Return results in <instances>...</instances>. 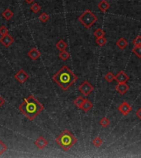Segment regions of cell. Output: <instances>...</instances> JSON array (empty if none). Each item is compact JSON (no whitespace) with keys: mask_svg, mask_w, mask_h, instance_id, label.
<instances>
[{"mask_svg":"<svg viewBox=\"0 0 141 158\" xmlns=\"http://www.w3.org/2000/svg\"><path fill=\"white\" fill-rule=\"evenodd\" d=\"M18 110L26 115V117L28 118V119L33 120L44 110V106L34 96L29 95L18 106Z\"/></svg>","mask_w":141,"mask_h":158,"instance_id":"6da1fadb","label":"cell"},{"mask_svg":"<svg viewBox=\"0 0 141 158\" xmlns=\"http://www.w3.org/2000/svg\"><path fill=\"white\" fill-rule=\"evenodd\" d=\"M53 80L62 90L67 91L78 80V76L67 65H64L53 76Z\"/></svg>","mask_w":141,"mask_h":158,"instance_id":"7a4b0ae2","label":"cell"},{"mask_svg":"<svg viewBox=\"0 0 141 158\" xmlns=\"http://www.w3.org/2000/svg\"><path fill=\"white\" fill-rule=\"evenodd\" d=\"M56 142L64 151H69L77 143V138L70 131L65 129L56 138Z\"/></svg>","mask_w":141,"mask_h":158,"instance_id":"3957f363","label":"cell"},{"mask_svg":"<svg viewBox=\"0 0 141 158\" xmlns=\"http://www.w3.org/2000/svg\"><path fill=\"white\" fill-rule=\"evenodd\" d=\"M78 20L85 28L88 29L96 23L97 21V17L90 9H86L78 17Z\"/></svg>","mask_w":141,"mask_h":158,"instance_id":"277c9868","label":"cell"},{"mask_svg":"<svg viewBox=\"0 0 141 158\" xmlns=\"http://www.w3.org/2000/svg\"><path fill=\"white\" fill-rule=\"evenodd\" d=\"M94 90V87L91 84L90 82H88V81H84L81 84L80 86L78 87V91L83 95V96H88L91 92Z\"/></svg>","mask_w":141,"mask_h":158,"instance_id":"5b68a950","label":"cell"},{"mask_svg":"<svg viewBox=\"0 0 141 158\" xmlns=\"http://www.w3.org/2000/svg\"><path fill=\"white\" fill-rule=\"evenodd\" d=\"M118 111L123 115H127L132 111V107L126 101H123L117 108Z\"/></svg>","mask_w":141,"mask_h":158,"instance_id":"8992f818","label":"cell"},{"mask_svg":"<svg viewBox=\"0 0 141 158\" xmlns=\"http://www.w3.org/2000/svg\"><path fill=\"white\" fill-rule=\"evenodd\" d=\"M14 77H15L16 80L19 82V83H21V84H22V83L26 82V81L29 78L28 74H27L23 69H20L19 71L16 73Z\"/></svg>","mask_w":141,"mask_h":158,"instance_id":"52a82bcc","label":"cell"},{"mask_svg":"<svg viewBox=\"0 0 141 158\" xmlns=\"http://www.w3.org/2000/svg\"><path fill=\"white\" fill-rule=\"evenodd\" d=\"M13 42H14V39L9 34H7V35L2 36L0 38V43L3 46H5V47L10 46Z\"/></svg>","mask_w":141,"mask_h":158,"instance_id":"ba28073f","label":"cell"},{"mask_svg":"<svg viewBox=\"0 0 141 158\" xmlns=\"http://www.w3.org/2000/svg\"><path fill=\"white\" fill-rule=\"evenodd\" d=\"M129 79H130V77L128 76L124 71H120L115 76V80L117 82H125V83H126L129 81Z\"/></svg>","mask_w":141,"mask_h":158,"instance_id":"9c48e42d","label":"cell"},{"mask_svg":"<svg viewBox=\"0 0 141 158\" xmlns=\"http://www.w3.org/2000/svg\"><path fill=\"white\" fill-rule=\"evenodd\" d=\"M35 145L36 146V148L42 150L48 145V141L43 136H40L35 141Z\"/></svg>","mask_w":141,"mask_h":158,"instance_id":"30bf717a","label":"cell"},{"mask_svg":"<svg viewBox=\"0 0 141 158\" xmlns=\"http://www.w3.org/2000/svg\"><path fill=\"white\" fill-rule=\"evenodd\" d=\"M130 87L125 83V82H118V84L116 86V90L119 92L121 95H124L129 91Z\"/></svg>","mask_w":141,"mask_h":158,"instance_id":"8fae6325","label":"cell"},{"mask_svg":"<svg viewBox=\"0 0 141 158\" xmlns=\"http://www.w3.org/2000/svg\"><path fill=\"white\" fill-rule=\"evenodd\" d=\"M27 55L29 56L31 59L32 60H36L37 59H39L40 56V52L35 47H33L31 50L28 53H27Z\"/></svg>","mask_w":141,"mask_h":158,"instance_id":"7c38bea8","label":"cell"},{"mask_svg":"<svg viewBox=\"0 0 141 158\" xmlns=\"http://www.w3.org/2000/svg\"><path fill=\"white\" fill-rule=\"evenodd\" d=\"M97 8L102 12H106V11L110 8V4L106 0H101L99 2V3L97 4Z\"/></svg>","mask_w":141,"mask_h":158,"instance_id":"4fadbf2b","label":"cell"},{"mask_svg":"<svg viewBox=\"0 0 141 158\" xmlns=\"http://www.w3.org/2000/svg\"><path fill=\"white\" fill-rule=\"evenodd\" d=\"M116 45L117 46V47H118L119 49H121V50H125L126 47L128 46V41H126L125 38L121 37V38H120L118 41H116Z\"/></svg>","mask_w":141,"mask_h":158,"instance_id":"5bb4252c","label":"cell"},{"mask_svg":"<svg viewBox=\"0 0 141 158\" xmlns=\"http://www.w3.org/2000/svg\"><path fill=\"white\" fill-rule=\"evenodd\" d=\"M92 106H93L92 103L90 101H88V99H85V101H84L83 104V106H82V110H83L84 112H88V111H89L92 108Z\"/></svg>","mask_w":141,"mask_h":158,"instance_id":"9a60e30c","label":"cell"},{"mask_svg":"<svg viewBox=\"0 0 141 158\" xmlns=\"http://www.w3.org/2000/svg\"><path fill=\"white\" fill-rule=\"evenodd\" d=\"M56 47L59 50H65L67 47H68V44L64 40H60L56 44Z\"/></svg>","mask_w":141,"mask_h":158,"instance_id":"2e32d148","label":"cell"},{"mask_svg":"<svg viewBox=\"0 0 141 158\" xmlns=\"http://www.w3.org/2000/svg\"><path fill=\"white\" fill-rule=\"evenodd\" d=\"M2 16H3V17L5 20H10L11 18L14 16V13H13L9 8H6L5 10L3 12Z\"/></svg>","mask_w":141,"mask_h":158,"instance_id":"e0dca14e","label":"cell"},{"mask_svg":"<svg viewBox=\"0 0 141 158\" xmlns=\"http://www.w3.org/2000/svg\"><path fill=\"white\" fill-rule=\"evenodd\" d=\"M85 101V98H83V97H78L76 98L75 100L74 101V104L75 105V106L78 108V109H82V106H83V102Z\"/></svg>","mask_w":141,"mask_h":158,"instance_id":"ac0fdd59","label":"cell"},{"mask_svg":"<svg viewBox=\"0 0 141 158\" xmlns=\"http://www.w3.org/2000/svg\"><path fill=\"white\" fill-rule=\"evenodd\" d=\"M59 57L60 58V59H62L63 61H66L67 59H69L70 54H69L68 51H66V50H62L60 51V55H59Z\"/></svg>","mask_w":141,"mask_h":158,"instance_id":"d6986e66","label":"cell"},{"mask_svg":"<svg viewBox=\"0 0 141 158\" xmlns=\"http://www.w3.org/2000/svg\"><path fill=\"white\" fill-rule=\"evenodd\" d=\"M110 120H109V119L106 117H102L100 119V121H99V124L102 126L103 128H106L107 126H109L110 125Z\"/></svg>","mask_w":141,"mask_h":158,"instance_id":"ffe728a7","label":"cell"},{"mask_svg":"<svg viewBox=\"0 0 141 158\" xmlns=\"http://www.w3.org/2000/svg\"><path fill=\"white\" fill-rule=\"evenodd\" d=\"M105 80H106L107 82H112L114 80H115V75L111 72H106V75L104 77Z\"/></svg>","mask_w":141,"mask_h":158,"instance_id":"44dd1931","label":"cell"},{"mask_svg":"<svg viewBox=\"0 0 141 158\" xmlns=\"http://www.w3.org/2000/svg\"><path fill=\"white\" fill-rule=\"evenodd\" d=\"M102 143H103V140L100 137H96V138H94L92 139V144L96 148H99L100 146H101Z\"/></svg>","mask_w":141,"mask_h":158,"instance_id":"7402d4cb","label":"cell"},{"mask_svg":"<svg viewBox=\"0 0 141 158\" xmlns=\"http://www.w3.org/2000/svg\"><path fill=\"white\" fill-rule=\"evenodd\" d=\"M132 53L135 54L138 58H141V46H134L132 49Z\"/></svg>","mask_w":141,"mask_h":158,"instance_id":"603a6c76","label":"cell"},{"mask_svg":"<svg viewBox=\"0 0 141 158\" xmlns=\"http://www.w3.org/2000/svg\"><path fill=\"white\" fill-rule=\"evenodd\" d=\"M106 42H107V41H106V39L104 36H101V37H99V38H97L96 39V43L99 46H101V47L105 46L106 44Z\"/></svg>","mask_w":141,"mask_h":158,"instance_id":"cb8c5ba5","label":"cell"},{"mask_svg":"<svg viewBox=\"0 0 141 158\" xmlns=\"http://www.w3.org/2000/svg\"><path fill=\"white\" fill-rule=\"evenodd\" d=\"M93 36H95L96 38H99V37H101V36H105V31H103L101 28H97L96 31H94Z\"/></svg>","mask_w":141,"mask_h":158,"instance_id":"d4e9b609","label":"cell"},{"mask_svg":"<svg viewBox=\"0 0 141 158\" xmlns=\"http://www.w3.org/2000/svg\"><path fill=\"white\" fill-rule=\"evenodd\" d=\"M49 18H50V16H49V14H47L46 12H42V13L39 16V20H40L41 22H43V23L46 22L47 21L49 20Z\"/></svg>","mask_w":141,"mask_h":158,"instance_id":"484cf974","label":"cell"},{"mask_svg":"<svg viewBox=\"0 0 141 158\" xmlns=\"http://www.w3.org/2000/svg\"><path fill=\"white\" fill-rule=\"evenodd\" d=\"M40 6L38 4V3H33L32 5L31 6V10L34 13H37V12H39L40 11Z\"/></svg>","mask_w":141,"mask_h":158,"instance_id":"4316f807","label":"cell"},{"mask_svg":"<svg viewBox=\"0 0 141 158\" xmlns=\"http://www.w3.org/2000/svg\"><path fill=\"white\" fill-rule=\"evenodd\" d=\"M8 149V147L6 146V144L2 140H0V156H2L3 153L5 152L6 150Z\"/></svg>","mask_w":141,"mask_h":158,"instance_id":"83f0119b","label":"cell"},{"mask_svg":"<svg viewBox=\"0 0 141 158\" xmlns=\"http://www.w3.org/2000/svg\"><path fill=\"white\" fill-rule=\"evenodd\" d=\"M7 34H8V29L5 26H2L0 27V35L2 36H5Z\"/></svg>","mask_w":141,"mask_h":158,"instance_id":"f1b7e54d","label":"cell"},{"mask_svg":"<svg viewBox=\"0 0 141 158\" xmlns=\"http://www.w3.org/2000/svg\"><path fill=\"white\" fill-rule=\"evenodd\" d=\"M133 44L135 46H141V36H137L135 39H134L133 41Z\"/></svg>","mask_w":141,"mask_h":158,"instance_id":"f546056e","label":"cell"},{"mask_svg":"<svg viewBox=\"0 0 141 158\" xmlns=\"http://www.w3.org/2000/svg\"><path fill=\"white\" fill-rule=\"evenodd\" d=\"M135 115H136V116H137V117L139 118V119L141 120V108H140V109L136 111Z\"/></svg>","mask_w":141,"mask_h":158,"instance_id":"4dcf8cb0","label":"cell"},{"mask_svg":"<svg viewBox=\"0 0 141 158\" xmlns=\"http://www.w3.org/2000/svg\"><path fill=\"white\" fill-rule=\"evenodd\" d=\"M4 103H5V100H4L3 97L0 96V108L2 107V106L4 105Z\"/></svg>","mask_w":141,"mask_h":158,"instance_id":"1f68e13d","label":"cell"},{"mask_svg":"<svg viewBox=\"0 0 141 158\" xmlns=\"http://www.w3.org/2000/svg\"><path fill=\"white\" fill-rule=\"evenodd\" d=\"M25 1L28 3V4H32V3H33L35 0H25Z\"/></svg>","mask_w":141,"mask_h":158,"instance_id":"d6a6232c","label":"cell"}]
</instances>
